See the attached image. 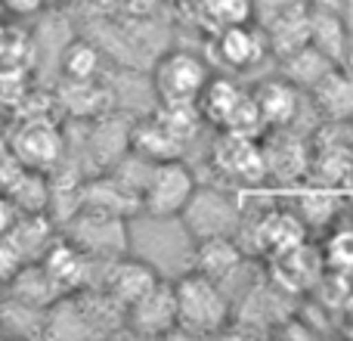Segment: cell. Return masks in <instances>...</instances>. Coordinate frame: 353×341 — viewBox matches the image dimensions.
<instances>
[{"label":"cell","mask_w":353,"mask_h":341,"mask_svg":"<svg viewBox=\"0 0 353 341\" xmlns=\"http://www.w3.org/2000/svg\"><path fill=\"white\" fill-rule=\"evenodd\" d=\"M176 298V332L186 335H217L230 323V301L220 292V282L189 270L174 282Z\"/></svg>","instance_id":"obj_1"},{"label":"cell","mask_w":353,"mask_h":341,"mask_svg":"<svg viewBox=\"0 0 353 341\" xmlns=\"http://www.w3.org/2000/svg\"><path fill=\"white\" fill-rule=\"evenodd\" d=\"M68 242H74L93 264H105L112 257L128 255L130 233L128 217L97 208H78L68 224Z\"/></svg>","instance_id":"obj_2"},{"label":"cell","mask_w":353,"mask_h":341,"mask_svg":"<svg viewBox=\"0 0 353 341\" xmlns=\"http://www.w3.org/2000/svg\"><path fill=\"white\" fill-rule=\"evenodd\" d=\"M186 226L192 239H208V236H236L242 226V205L236 195L217 186H195L183 211L176 214Z\"/></svg>","instance_id":"obj_3"},{"label":"cell","mask_w":353,"mask_h":341,"mask_svg":"<svg viewBox=\"0 0 353 341\" xmlns=\"http://www.w3.org/2000/svg\"><path fill=\"white\" fill-rule=\"evenodd\" d=\"M195 186L199 180L183 159L152 162L140 193V211H146L149 217H176L189 195L195 193Z\"/></svg>","instance_id":"obj_4"},{"label":"cell","mask_w":353,"mask_h":341,"mask_svg":"<svg viewBox=\"0 0 353 341\" xmlns=\"http://www.w3.org/2000/svg\"><path fill=\"white\" fill-rule=\"evenodd\" d=\"M211 68L189 50H168L152 66V90L159 103H195Z\"/></svg>","instance_id":"obj_5"},{"label":"cell","mask_w":353,"mask_h":341,"mask_svg":"<svg viewBox=\"0 0 353 341\" xmlns=\"http://www.w3.org/2000/svg\"><path fill=\"white\" fill-rule=\"evenodd\" d=\"M263 155V174L276 183H294L310 177V143L304 137L292 134V128H273L261 140Z\"/></svg>","instance_id":"obj_6"},{"label":"cell","mask_w":353,"mask_h":341,"mask_svg":"<svg viewBox=\"0 0 353 341\" xmlns=\"http://www.w3.org/2000/svg\"><path fill=\"white\" fill-rule=\"evenodd\" d=\"M124 329L134 335L159 338L176 332V298L174 282L159 280L149 292H143L134 304L124 307Z\"/></svg>","instance_id":"obj_7"},{"label":"cell","mask_w":353,"mask_h":341,"mask_svg":"<svg viewBox=\"0 0 353 341\" xmlns=\"http://www.w3.org/2000/svg\"><path fill=\"white\" fill-rule=\"evenodd\" d=\"M211 165L232 183L242 186H254V183L267 180L263 174V155H261V143L254 137H239V134H226L220 130V140L211 149Z\"/></svg>","instance_id":"obj_8"},{"label":"cell","mask_w":353,"mask_h":341,"mask_svg":"<svg viewBox=\"0 0 353 341\" xmlns=\"http://www.w3.org/2000/svg\"><path fill=\"white\" fill-rule=\"evenodd\" d=\"M159 280H161L159 270H155L149 261L121 255V257H112V261L103 264L99 289H103L112 301H118L121 307H128V304H134L143 292H149Z\"/></svg>","instance_id":"obj_9"},{"label":"cell","mask_w":353,"mask_h":341,"mask_svg":"<svg viewBox=\"0 0 353 341\" xmlns=\"http://www.w3.org/2000/svg\"><path fill=\"white\" fill-rule=\"evenodd\" d=\"M62 153H65L62 134L50 121H28L12 137V155H16V162L22 168L50 170L59 165Z\"/></svg>","instance_id":"obj_10"},{"label":"cell","mask_w":353,"mask_h":341,"mask_svg":"<svg viewBox=\"0 0 353 341\" xmlns=\"http://www.w3.org/2000/svg\"><path fill=\"white\" fill-rule=\"evenodd\" d=\"M267 53V41L263 31L251 28L248 22H232V25H220L217 37H214V56L220 66L245 72V68L257 66Z\"/></svg>","instance_id":"obj_11"},{"label":"cell","mask_w":353,"mask_h":341,"mask_svg":"<svg viewBox=\"0 0 353 341\" xmlns=\"http://www.w3.org/2000/svg\"><path fill=\"white\" fill-rule=\"evenodd\" d=\"M41 267L50 273V280L56 282V289H59L62 295L90 286L93 261L74 242H68V239H59V242L47 245V251L41 255Z\"/></svg>","instance_id":"obj_12"},{"label":"cell","mask_w":353,"mask_h":341,"mask_svg":"<svg viewBox=\"0 0 353 341\" xmlns=\"http://www.w3.org/2000/svg\"><path fill=\"white\" fill-rule=\"evenodd\" d=\"M251 99H254L267 130L292 128V121L298 118V109H301V90L292 81L282 78V75L261 81V84L251 90Z\"/></svg>","instance_id":"obj_13"},{"label":"cell","mask_w":353,"mask_h":341,"mask_svg":"<svg viewBox=\"0 0 353 341\" xmlns=\"http://www.w3.org/2000/svg\"><path fill=\"white\" fill-rule=\"evenodd\" d=\"M307 236V224L292 211H267L251 226V242L257 255H282V251L301 245Z\"/></svg>","instance_id":"obj_14"},{"label":"cell","mask_w":353,"mask_h":341,"mask_svg":"<svg viewBox=\"0 0 353 341\" xmlns=\"http://www.w3.org/2000/svg\"><path fill=\"white\" fill-rule=\"evenodd\" d=\"M242 267V245L236 236H208L195 239L192 249V273L208 276L214 282H226Z\"/></svg>","instance_id":"obj_15"},{"label":"cell","mask_w":353,"mask_h":341,"mask_svg":"<svg viewBox=\"0 0 353 341\" xmlns=\"http://www.w3.org/2000/svg\"><path fill=\"white\" fill-rule=\"evenodd\" d=\"M307 28H310V6H307L304 0H298V3H292L288 10L276 12L273 19H267V22L261 25L267 50L276 59H282V56L294 53L298 47H304Z\"/></svg>","instance_id":"obj_16"},{"label":"cell","mask_w":353,"mask_h":341,"mask_svg":"<svg viewBox=\"0 0 353 341\" xmlns=\"http://www.w3.org/2000/svg\"><path fill=\"white\" fill-rule=\"evenodd\" d=\"M310 99L325 121H353V75L344 66H332L310 87Z\"/></svg>","instance_id":"obj_17"},{"label":"cell","mask_w":353,"mask_h":341,"mask_svg":"<svg viewBox=\"0 0 353 341\" xmlns=\"http://www.w3.org/2000/svg\"><path fill=\"white\" fill-rule=\"evenodd\" d=\"M128 149L146 162H165V159H180L183 155V143L155 115H146L130 124Z\"/></svg>","instance_id":"obj_18"},{"label":"cell","mask_w":353,"mask_h":341,"mask_svg":"<svg viewBox=\"0 0 353 341\" xmlns=\"http://www.w3.org/2000/svg\"><path fill=\"white\" fill-rule=\"evenodd\" d=\"M347 41H350V25H347V19H344V12L310 10L307 43H313L323 56H329L335 66H341L344 50H347Z\"/></svg>","instance_id":"obj_19"},{"label":"cell","mask_w":353,"mask_h":341,"mask_svg":"<svg viewBox=\"0 0 353 341\" xmlns=\"http://www.w3.org/2000/svg\"><path fill=\"white\" fill-rule=\"evenodd\" d=\"M242 90L236 87V81L226 78V75H214V78L205 81L201 93L195 97V109H199L201 121L205 124H214V128H223L226 115L232 112V106L239 103Z\"/></svg>","instance_id":"obj_20"},{"label":"cell","mask_w":353,"mask_h":341,"mask_svg":"<svg viewBox=\"0 0 353 341\" xmlns=\"http://www.w3.org/2000/svg\"><path fill=\"white\" fill-rule=\"evenodd\" d=\"M6 286H10V298H19L34 307H50L56 298H62V292L56 289V282L50 280L47 270L41 267V261L37 264L25 261Z\"/></svg>","instance_id":"obj_21"},{"label":"cell","mask_w":353,"mask_h":341,"mask_svg":"<svg viewBox=\"0 0 353 341\" xmlns=\"http://www.w3.org/2000/svg\"><path fill=\"white\" fill-rule=\"evenodd\" d=\"M279 66H282V78L292 81L298 90H310V87L316 84V81L323 78L332 66H335V62H332L329 56L319 53L313 43H304V47H298L294 53L282 56Z\"/></svg>","instance_id":"obj_22"},{"label":"cell","mask_w":353,"mask_h":341,"mask_svg":"<svg viewBox=\"0 0 353 341\" xmlns=\"http://www.w3.org/2000/svg\"><path fill=\"white\" fill-rule=\"evenodd\" d=\"M313 257V251L307 249L304 242L294 245V249L282 251V255H276V267H273V276L279 280L282 289H288V292H304L307 286H313L316 282V273H319V261H313L310 267H307V261Z\"/></svg>","instance_id":"obj_23"},{"label":"cell","mask_w":353,"mask_h":341,"mask_svg":"<svg viewBox=\"0 0 353 341\" xmlns=\"http://www.w3.org/2000/svg\"><path fill=\"white\" fill-rule=\"evenodd\" d=\"M62 75L65 81H97L99 68H103V53L93 41H84V37H74V41L65 43L62 50Z\"/></svg>","instance_id":"obj_24"},{"label":"cell","mask_w":353,"mask_h":341,"mask_svg":"<svg viewBox=\"0 0 353 341\" xmlns=\"http://www.w3.org/2000/svg\"><path fill=\"white\" fill-rule=\"evenodd\" d=\"M43 320H47V307L25 304L19 298L0 301V329L12 332V335H43Z\"/></svg>","instance_id":"obj_25"},{"label":"cell","mask_w":353,"mask_h":341,"mask_svg":"<svg viewBox=\"0 0 353 341\" xmlns=\"http://www.w3.org/2000/svg\"><path fill=\"white\" fill-rule=\"evenodd\" d=\"M152 115L171 130L183 146H186V143L201 130V124H205L199 115V109H195V103H159V109H155Z\"/></svg>","instance_id":"obj_26"},{"label":"cell","mask_w":353,"mask_h":341,"mask_svg":"<svg viewBox=\"0 0 353 341\" xmlns=\"http://www.w3.org/2000/svg\"><path fill=\"white\" fill-rule=\"evenodd\" d=\"M220 130H226V134H239V137H254V140L267 130L263 128L261 112H257V106H254V99H251V93L242 90V97H239V103L232 106V112L226 115V121H223Z\"/></svg>","instance_id":"obj_27"},{"label":"cell","mask_w":353,"mask_h":341,"mask_svg":"<svg viewBox=\"0 0 353 341\" xmlns=\"http://www.w3.org/2000/svg\"><path fill=\"white\" fill-rule=\"evenodd\" d=\"M338 211V195L335 193H310L301 199V214L298 217L310 226H323L335 217Z\"/></svg>","instance_id":"obj_28"},{"label":"cell","mask_w":353,"mask_h":341,"mask_svg":"<svg viewBox=\"0 0 353 341\" xmlns=\"http://www.w3.org/2000/svg\"><path fill=\"white\" fill-rule=\"evenodd\" d=\"M325 255H329L332 267H341V270L353 267V230H338L335 236L329 239Z\"/></svg>","instance_id":"obj_29"},{"label":"cell","mask_w":353,"mask_h":341,"mask_svg":"<svg viewBox=\"0 0 353 341\" xmlns=\"http://www.w3.org/2000/svg\"><path fill=\"white\" fill-rule=\"evenodd\" d=\"M208 10L217 16L220 25H232V22H248L251 6L248 0H208Z\"/></svg>","instance_id":"obj_30"},{"label":"cell","mask_w":353,"mask_h":341,"mask_svg":"<svg viewBox=\"0 0 353 341\" xmlns=\"http://www.w3.org/2000/svg\"><path fill=\"white\" fill-rule=\"evenodd\" d=\"M22 264L25 261H22V255H19V249L12 245V239L6 236V233H0V286H6Z\"/></svg>","instance_id":"obj_31"},{"label":"cell","mask_w":353,"mask_h":341,"mask_svg":"<svg viewBox=\"0 0 353 341\" xmlns=\"http://www.w3.org/2000/svg\"><path fill=\"white\" fill-rule=\"evenodd\" d=\"M292 3H298V0H248V6H251V16L257 19V22H267V19H273L276 12H282V10H288Z\"/></svg>","instance_id":"obj_32"},{"label":"cell","mask_w":353,"mask_h":341,"mask_svg":"<svg viewBox=\"0 0 353 341\" xmlns=\"http://www.w3.org/2000/svg\"><path fill=\"white\" fill-rule=\"evenodd\" d=\"M43 3L47 0H0V6L12 16H34L37 10H43Z\"/></svg>","instance_id":"obj_33"},{"label":"cell","mask_w":353,"mask_h":341,"mask_svg":"<svg viewBox=\"0 0 353 341\" xmlns=\"http://www.w3.org/2000/svg\"><path fill=\"white\" fill-rule=\"evenodd\" d=\"M310 10H332V12H344L347 10V0H304Z\"/></svg>","instance_id":"obj_34"},{"label":"cell","mask_w":353,"mask_h":341,"mask_svg":"<svg viewBox=\"0 0 353 341\" xmlns=\"http://www.w3.org/2000/svg\"><path fill=\"white\" fill-rule=\"evenodd\" d=\"M341 66L347 68V72L353 75V31H350V41H347V50H344V59H341Z\"/></svg>","instance_id":"obj_35"},{"label":"cell","mask_w":353,"mask_h":341,"mask_svg":"<svg viewBox=\"0 0 353 341\" xmlns=\"http://www.w3.org/2000/svg\"><path fill=\"white\" fill-rule=\"evenodd\" d=\"M341 186H344V189H353V168H350V174L344 177V183H341Z\"/></svg>","instance_id":"obj_36"},{"label":"cell","mask_w":353,"mask_h":341,"mask_svg":"<svg viewBox=\"0 0 353 341\" xmlns=\"http://www.w3.org/2000/svg\"><path fill=\"white\" fill-rule=\"evenodd\" d=\"M62 3H65V0H62Z\"/></svg>","instance_id":"obj_37"}]
</instances>
